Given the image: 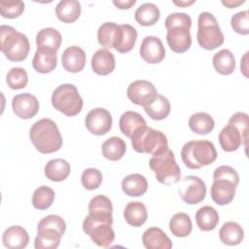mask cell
Listing matches in <instances>:
<instances>
[{
  "instance_id": "e0dca14e",
  "label": "cell",
  "mask_w": 249,
  "mask_h": 249,
  "mask_svg": "<svg viewBox=\"0 0 249 249\" xmlns=\"http://www.w3.org/2000/svg\"><path fill=\"white\" fill-rule=\"evenodd\" d=\"M235 189L236 186L229 180H213V184L210 190L211 198L218 205L229 204L234 198Z\"/></svg>"
},
{
  "instance_id": "f5cc1de1",
  "label": "cell",
  "mask_w": 249,
  "mask_h": 249,
  "mask_svg": "<svg viewBox=\"0 0 249 249\" xmlns=\"http://www.w3.org/2000/svg\"><path fill=\"white\" fill-rule=\"evenodd\" d=\"M195 2H196L195 0H192V1H179V2L174 1L173 3L177 6H179V7H187V6H190V5L194 4Z\"/></svg>"
},
{
  "instance_id": "ee69618b",
  "label": "cell",
  "mask_w": 249,
  "mask_h": 249,
  "mask_svg": "<svg viewBox=\"0 0 249 249\" xmlns=\"http://www.w3.org/2000/svg\"><path fill=\"white\" fill-rule=\"evenodd\" d=\"M231 25L233 31L240 35L249 34V13L241 11L234 14L231 18Z\"/></svg>"
},
{
  "instance_id": "7c38bea8",
  "label": "cell",
  "mask_w": 249,
  "mask_h": 249,
  "mask_svg": "<svg viewBox=\"0 0 249 249\" xmlns=\"http://www.w3.org/2000/svg\"><path fill=\"white\" fill-rule=\"evenodd\" d=\"M113 205L109 197L98 195L93 196L89 203V214L86 219L95 222L113 224Z\"/></svg>"
},
{
  "instance_id": "f546056e",
  "label": "cell",
  "mask_w": 249,
  "mask_h": 249,
  "mask_svg": "<svg viewBox=\"0 0 249 249\" xmlns=\"http://www.w3.org/2000/svg\"><path fill=\"white\" fill-rule=\"evenodd\" d=\"M196 223L203 231H213L219 223L218 211L209 205L200 207L196 213Z\"/></svg>"
},
{
  "instance_id": "3957f363",
  "label": "cell",
  "mask_w": 249,
  "mask_h": 249,
  "mask_svg": "<svg viewBox=\"0 0 249 249\" xmlns=\"http://www.w3.org/2000/svg\"><path fill=\"white\" fill-rule=\"evenodd\" d=\"M0 49L11 61H23L29 53V40L23 33L9 25L0 27Z\"/></svg>"
},
{
  "instance_id": "f35d334b",
  "label": "cell",
  "mask_w": 249,
  "mask_h": 249,
  "mask_svg": "<svg viewBox=\"0 0 249 249\" xmlns=\"http://www.w3.org/2000/svg\"><path fill=\"white\" fill-rule=\"evenodd\" d=\"M54 200V192L48 186L37 188L32 196V204L36 209L45 210L49 208Z\"/></svg>"
},
{
  "instance_id": "681fc988",
  "label": "cell",
  "mask_w": 249,
  "mask_h": 249,
  "mask_svg": "<svg viewBox=\"0 0 249 249\" xmlns=\"http://www.w3.org/2000/svg\"><path fill=\"white\" fill-rule=\"evenodd\" d=\"M135 0H124V1H113V4L120 10H127L130 9L133 5H135Z\"/></svg>"
},
{
  "instance_id": "603a6c76",
  "label": "cell",
  "mask_w": 249,
  "mask_h": 249,
  "mask_svg": "<svg viewBox=\"0 0 249 249\" xmlns=\"http://www.w3.org/2000/svg\"><path fill=\"white\" fill-rule=\"evenodd\" d=\"M148 189L147 179L139 173L125 176L122 181V190L128 196H141Z\"/></svg>"
},
{
  "instance_id": "60d3db41",
  "label": "cell",
  "mask_w": 249,
  "mask_h": 249,
  "mask_svg": "<svg viewBox=\"0 0 249 249\" xmlns=\"http://www.w3.org/2000/svg\"><path fill=\"white\" fill-rule=\"evenodd\" d=\"M6 81L12 89H23L28 83L27 72L21 67H13L7 73Z\"/></svg>"
},
{
  "instance_id": "4fadbf2b",
  "label": "cell",
  "mask_w": 249,
  "mask_h": 249,
  "mask_svg": "<svg viewBox=\"0 0 249 249\" xmlns=\"http://www.w3.org/2000/svg\"><path fill=\"white\" fill-rule=\"evenodd\" d=\"M190 26L175 25L167 28L166 41L170 50L177 53L187 52L192 45Z\"/></svg>"
},
{
  "instance_id": "bcb514c9",
  "label": "cell",
  "mask_w": 249,
  "mask_h": 249,
  "mask_svg": "<svg viewBox=\"0 0 249 249\" xmlns=\"http://www.w3.org/2000/svg\"><path fill=\"white\" fill-rule=\"evenodd\" d=\"M53 229L55 231H57L61 235L64 234L65 230H66V224L65 221L58 215H48L46 217H44L37 226V230L39 229Z\"/></svg>"
},
{
  "instance_id": "83f0119b",
  "label": "cell",
  "mask_w": 249,
  "mask_h": 249,
  "mask_svg": "<svg viewBox=\"0 0 249 249\" xmlns=\"http://www.w3.org/2000/svg\"><path fill=\"white\" fill-rule=\"evenodd\" d=\"M124 217L126 223L132 227H141L148 218L146 206L140 201H130L124 210Z\"/></svg>"
},
{
  "instance_id": "7dc6e473",
  "label": "cell",
  "mask_w": 249,
  "mask_h": 249,
  "mask_svg": "<svg viewBox=\"0 0 249 249\" xmlns=\"http://www.w3.org/2000/svg\"><path fill=\"white\" fill-rule=\"evenodd\" d=\"M225 179L232 182L235 186L239 183V175L234 168L229 165H221L214 170L213 180Z\"/></svg>"
},
{
  "instance_id": "5b68a950",
  "label": "cell",
  "mask_w": 249,
  "mask_h": 249,
  "mask_svg": "<svg viewBox=\"0 0 249 249\" xmlns=\"http://www.w3.org/2000/svg\"><path fill=\"white\" fill-rule=\"evenodd\" d=\"M196 39L198 45L207 51L221 47L224 43V34L216 18L209 12H202L197 18Z\"/></svg>"
},
{
  "instance_id": "2e32d148",
  "label": "cell",
  "mask_w": 249,
  "mask_h": 249,
  "mask_svg": "<svg viewBox=\"0 0 249 249\" xmlns=\"http://www.w3.org/2000/svg\"><path fill=\"white\" fill-rule=\"evenodd\" d=\"M137 38L136 29L130 24H121L118 25L113 48L120 53H125L130 52L135 45Z\"/></svg>"
},
{
  "instance_id": "7bdbcfd3",
  "label": "cell",
  "mask_w": 249,
  "mask_h": 249,
  "mask_svg": "<svg viewBox=\"0 0 249 249\" xmlns=\"http://www.w3.org/2000/svg\"><path fill=\"white\" fill-rule=\"evenodd\" d=\"M24 10V3L20 0L14 1H1L0 2V14L6 18H18Z\"/></svg>"
},
{
  "instance_id": "9a60e30c",
  "label": "cell",
  "mask_w": 249,
  "mask_h": 249,
  "mask_svg": "<svg viewBox=\"0 0 249 249\" xmlns=\"http://www.w3.org/2000/svg\"><path fill=\"white\" fill-rule=\"evenodd\" d=\"M140 55L143 60L150 64L160 63L165 57V49L160 38L146 36L141 43Z\"/></svg>"
},
{
  "instance_id": "5bb4252c",
  "label": "cell",
  "mask_w": 249,
  "mask_h": 249,
  "mask_svg": "<svg viewBox=\"0 0 249 249\" xmlns=\"http://www.w3.org/2000/svg\"><path fill=\"white\" fill-rule=\"evenodd\" d=\"M12 108L14 113L18 118L28 120L33 118L38 113L39 101L31 93L23 92L13 97Z\"/></svg>"
},
{
  "instance_id": "d6a6232c",
  "label": "cell",
  "mask_w": 249,
  "mask_h": 249,
  "mask_svg": "<svg viewBox=\"0 0 249 249\" xmlns=\"http://www.w3.org/2000/svg\"><path fill=\"white\" fill-rule=\"evenodd\" d=\"M101 149L102 155L105 159L112 161H117L124 156L126 145L121 137L112 136L103 142Z\"/></svg>"
},
{
  "instance_id": "ac0fdd59",
  "label": "cell",
  "mask_w": 249,
  "mask_h": 249,
  "mask_svg": "<svg viewBox=\"0 0 249 249\" xmlns=\"http://www.w3.org/2000/svg\"><path fill=\"white\" fill-rule=\"evenodd\" d=\"M63 68L70 73L81 72L86 65V53L78 46H71L64 50L61 56Z\"/></svg>"
},
{
  "instance_id": "1f68e13d",
  "label": "cell",
  "mask_w": 249,
  "mask_h": 249,
  "mask_svg": "<svg viewBox=\"0 0 249 249\" xmlns=\"http://www.w3.org/2000/svg\"><path fill=\"white\" fill-rule=\"evenodd\" d=\"M34 241L35 249H55L59 246L61 234L53 229H39Z\"/></svg>"
},
{
  "instance_id": "7a4b0ae2",
  "label": "cell",
  "mask_w": 249,
  "mask_h": 249,
  "mask_svg": "<svg viewBox=\"0 0 249 249\" xmlns=\"http://www.w3.org/2000/svg\"><path fill=\"white\" fill-rule=\"evenodd\" d=\"M181 159L190 169H198L213 163L217 159V151L208 140H192L181 149Z\"/></svg>"
},
{
  "instance_id": "f907efd6",
  "label": "cell",
  "mask_w": 249,
  "mask_h": 249,
  "mask_svg": "<svg viewBox=\"0 0 249 249\" xmlns=\"http://www.w3.org/2000/svg\"><path fill=\"white\" fill-rule=\"evenodd\" d=\"M245 1L242 0V1H232V0H229V1H222V4L230 9H232V8H235L241 4H243Z\"/></svg>"
},
{
  "instance_id": "d6986e66",
  "label": "cell",
  "mask_w": 249,
  "mask_h": 249,
  "mask_svg": "<svg viewBox=\"0 0 249 249\" xmlns=\"http://www.w3.org/2000/svg\"><path fill=\"white\" fill-rule=\"evenodd\" d=\"M115 66V56L107 49L97 50L91 57V69L97 75H109L114 71Z\"/></svg>"
},
{
  "instance_id": "9c48e42d",
  "label": "cell",
  "mask_w": 249,
  "mask_h": 249,
  "mask_svg": "<svg viewBox=\"0 0 249 249\" xmlns=\"http://www.w3.org/2000/svg\"><path fill=\"white\" fill-rule=\"evenodd\" d=\"M112 224L106 222H94L85 219L83 222V231L89 235L90 239L99 247H109L114 239L115 232Z\"/></svg>"
},
{
  "instance_id": "ba28073f",
  "label": "cell",
  "mask_w": 249,
  "mask_h": 249,
  "mask_svg": "<svg viewBox=\"0 0 249 249\" xmlns=\"http://www.w3.org/2000/svg\"><path fill=\"white\" fill-rule=\"evenodd\" d=\"M178 193L182 200L187 204H197L205 198L206 186L199 177L190 175L181 180Z\"/></svg>"
},
{
  "instance_id": "4316f807",
  "label": "cell",
  "mask_w": 249,
  "mask_h": 249,
  "mask_svg": "<svg viewBox=\"0 0 249 249\" xmlns=\"http://www.w3.org/2000/svg\"><path fill=\"white\" fill-rule=\"evenodd\" d=\"M57 63L55 52L37 50L32 59V66L38 73L47 74L54 70Z\"/></svg>"
},
{
  "instance_id": "d590c367",
  "label": "cell",
  "mask_w": 249,
  "mask_h": 249,
  "mask_svg": "<svg viewBox=\"0 0 249 249\" xmlns=\"http://www.w3.org/2000/svg\"><path fill=\"white\" fill-rule=\"evenodd\" d=\"M215 126L213 118L204 112H197L189 119V127L196 134L205 135L210 133Z\"/></svg>"
},
{
  "instance_id": "f1b7e54d",
  "label": "cell",
  "mask_w": 249,
  "mask_h": 249,
  "mask_svg": "<svg viewBox=\"0 0 249 249\" xmlns=\"http://www.w3.org/2000/svg\"><path fill=\"white\" fill-rule=\"evenodd\" d=\"M119 125L122 133L130 138L138 128L147 124L146 121L139 113L135 111H126L122 114L119 121Z\"/></svg>"
},
{
  "instance_id": "836d02e7",
  "label": "cell",
  "mask_w": 249,
  "mask_h": 249,
  "mask_svg": "<svg viewBox=\"0 0 249 249\" xmlns=\"http://www.w3.org/2000/svg\"><path fill=\"white\" fill-rule=\"evenodd\" d=\"M214 69L221 75H230L235 69V59L232 53L223 49L216 53L212 58Z\"/></svg>"
},
{
  "instance_id": "ab89813d",
  "label": "cell",
  "mask_w": 249,
  "mask_h": 249,
  "mask_svg": "<svg viewBox=\"0 0 249 249\" xmlns=\"http://www.w3.org/2000/svg\"><path fill=\"white\" fill-rule=\"evenodd\" d=\"M118 25L119 24L115 22H104L99 26L97 30V40L102 47L108 49L113 48V42Z\"/></svg>"
},
{
  "instance_id": "484cf974",
  "label": "cell",
  "mask_w": 249,
  "mask_h": 249,
  "mask_svg": "<svg viewBox=\"0 0 249 249\" xmlns=\"http://www.w3.org/2000/svg\"><path fill=\"white\" fill-rule=\"evenodd\" d=\"M55 15L60 21L72 23L81 15V4L76 0H62L55 7Z\"/></svg>"
},
{
  "instance_id": "cb8c5ba5",
  "label": "cell",
  "mask_w": 249,
  "mask_h": 249,
  "mask_svg": "<svg viewBox=\"0 0 249 249\" xmlns=\"http://www.w3.org/2000/svg\"><path fill=\"white\" fill-rule=\"evenodd\" d=\"M219 142L225 152H233L243 144V139L237 128L228 124L219 133Z\"/></svg>"
},
{
  "instance_id": "52a82bcc",
  "label": "cell",
  "mask_w": 249,
  "mask_h": 249,
  "mask_svg": "<svg viewBox=\"0 0 249 249\" xmlns=\"http://www.w3.org/2000/svg\"><path fill=\"white\" fill-rule=\"evenodd\" d=\"M83 103L78 89L72 84L58 86L52 94V104L54 109L67 117L78 115L82 111Z\"/></svg>"
},
{
  "instance_id": "7402d4cb",
  "label": "cell",
  "mask_w": 249,
  "mask_h": 249,
  "mask_svg": "<svg viewBox=\"0 0 249 249\" xmlns=\"http://www.w3.org/2000/svg\"><path fill=\"white\" fill-rule=\"evenodd\" d=\"M61 35L58 30L53 27L41 29L36 35L37 50L57 52L61 45Z\"/></svg>"
},
{
  "instance_id": "c3c4849f",
  "label": "cell",
  "mask_w": 249,
  "mask_h": 249,
  "mask_svg": "<svg viewBox=\"0 0 249 249\" xmlns=\"http://www.w3.org/2000/svg\"><path fill=\"white\" fill-rule=\"evenodd\" d=\"M165 28H169L175 25H186L192 26V18L188 14L185 13H173L170 14L164 20Z\"/></svg>"
},
{
  "instance_id": "8d00e7d4",
  "label": "cell",
  "mask_w": 249,
  "mask_h": 249,
  "mask_svg": "<svg viewBox=\"0 0 249 249\" xmlns=\"http://www.w3.org/2000/svg\"><path fill=\"white\" fill-rule=\"evenodd\" d=\"M169 230L177 237L188 236L193 230V223L190 216L184 212L174 214L169 221Z\"/></svg>"
},
{
  "instance_id": "44dd1931",
  "label": "cell",
  "mask_w": 249,
  "mask_h": 249,
  "mask_svg": "<svg viewBox=\"0 0 249 249\" xmlns=\"http://www.w3.org/2000/svg\"><path fill=\"white\" fill-rule=\"evenodd\" d=\"M143 245L147 249H170L172 242L166 233L160 228L147 229L142 235Z\"/></svg>"
},
{
  "instance_id": "74e56055",
  "label": "cell",
  "mask_w": 249,
  "mask_h": 249,
  "mask_svg": "<svg viewBox=\"0 0 249 249\" xmlns=\"http://www.w3.org/2000/svg\"><path fill=\"white\" fill-rule=\"evenodd\" d=\"M144 111L152 120L160 121L169 115L170 103L165 96L158 94L156 99L150 105L144 107Z\"/></svg>"
},
{
  "instance_id": "277c9868",
  "label": "cell",
  "mask_w": 249,
  "mask_h": 249,
  "mask_svg": "<svg viewBox=\"0 0 249 249\" xmlns=\"http://www.w3.org/2000/svg\"><path fill=\"white\" fill-rule=\"evenodd\" d=\"M132 148L137 153H147L157 156L168 149V142L165 134L160 130L154 129L147 125L138 128L130 137Z\"/></svg>"
},
{
  "instance_id": "816d5d0a",
  "label": "cell",
  "mask_w": 249,
  "mask_h": 249,
  "mask_svg": "<svg viewBox=\"0 0 249 249\" xmlns=\"http://www.w3.org/2000/svg\"><path fill=\"white\" fill-rule=\"evenodd\" d=\"M247 56H248V52L244 54V56L241 59V64H240V68H241V72L243 73V75L245 77H247Z\"/></svg>"
},
{
  "instance_id": "6da1fadb",
  "label": "cell",
  "mask_w": 249,
  "mask_h": 249,
  "mask_svg": "<svg viewBox=\"0 0 249 249\" xmlns=\"http://www.w3.org/2000/svg\"><path fill=\"white\" fill-rule=\"evenodd\" d=\"M29 137L42 154H51L58 151L62 146V136L56 124L48 118L35 122L29 131Z\"/></svg>"
},
{
  "instance_id": "8fae6325",
  "label": "cell",
  "mask_w": 249,
  "mask_h": 249,
  "mask_svg": "<svg viewBox=\"0 0 249 249\" xmlns=\"http://www.w3.org/2000/svg\"><path fill=\"white\" fill-rule=\"evenodd\" d=\"M112 116L104 108H94L86 116L85 124L87 129L94 135H104L112 127Z\"/></svg>"
},
{
  "instance_id": "4dcf8cb0",
  "label": "cell",
  "mask_w": 249,
  "mask_h": 249,
  "mask_svg": "<svg viewBox=\"0 0 249 249\" xmlns=\"http://www.w3.org/2000/svg\"><path fill=\"white\" fill-rule=\"evenodd\" d=\"M220 240L229 246L239 244L244 238L243 229L236 222H226L219 231Z\"/></svg>"
},
{
  "instance_id": "30bf717a",
  "label": "cell",
  "mask_w": 249,
  "mask_h": 249,
  "mask_svg": "<svg viewBox=\"0 0 249 249\" xmlns=\"http://www.w3.org/2000/svg\"><path fill=\"white\" fill-rule=\"evenodd\" d=\"M126 95L132 103L145 107L156 99L158 91L151 82L147 80H136L129 84Z\"/></svg>"
},
{
  "instance_id": "f6af8a7d",
  "label": "cell",
  "mask_w": 249,
  "mask_h": 249,
  "mask_svg": "<svg viewBox=\"0 0 249 249\" xmlns=\"http://www.w3.org/2000/svg\"><path fill=\"white\" fill-rule=\"evenodd\" d=\"M230 124H232L237 128V130L240 132L242 139H243V145L247 147V141H248V115L243 112H236L233 114L230 121Z\"/></svg>"
},
{
  "instance_id": "8992f818",
  "label": "cell",
  "mask_w": 249,
  "mask_h": 249,
  "mask_svg": "<svg viewBox=\"0 0 249 249\" xmlns=\"http://www.w3.org/2000/svg\"><path fill=\"white\" fill-rule=\"evenodd\" d=\"M150 168L157 180L164 185H174L181 179V170L175 160L174 153L167 149L161 154L153 156L149 160Z\"/></svg>"
},
{
  "instance_id": "b9f144b4",
  "label": "cell",
  "mask_w": 249,
  "mask_h": 249,
  "mask_svg": "<svg viewBox=\"0 0 249 249\" xmlns=\"http://www.w3.org/2000/svg\"><path fill=\"white\" fill-rule=\"evenodd\" d=\"M82 185L89 191L96 190L102 183V174L97 168L89 167L83 171L81 177Z\"/></svg>"
},
{
  "instance_id": "d4e9b609",
  "label": "cell",
  "mask_w": 249,
  "mask_h": 249,
  "mask_svg": "<svg viewBox=\"0 0 249 249\" xmlns=\"http://www.w3.org/2000/svg\"><path fill=\"white\" fill-rule=\"evenodd\" d=\"M70 164L63 159H53L49 160L44 168L46 177L53 182H61L70 174Z\"/></svg>"
},
{
  "instance_id": "ffe728a7",
  "label": "cell",
  "mask_w": 249,
  "mask_h": 249,
  "mask_svg": "<svg viewBox=\"0 0 249 249\" xmlns=\"http://www.w3.org/2000/svg\"><path fill=\"white\" fill-rule=\"evenodd\" d=\"M2 240L4 246L9 249H22L27 246L29 235L21 226H11L3 232Z\"/></svg>"
},
{
  "instance_id": "e575fe53",
  "label": "cell",
  "mask_w": 249,
  "mask_h": 249,
  "mask_svg": "<svg viewBox=\"0 0 249 249\" xmlns=\"http://www.w3.org/2000/svg\"><path fill=\"white\" fill-rule=\"evenodd\" d=\"M160 17V12L154 3H144L134 13L135 20L142 26L154 25Z\"/></svg>"
}]
</instances>
